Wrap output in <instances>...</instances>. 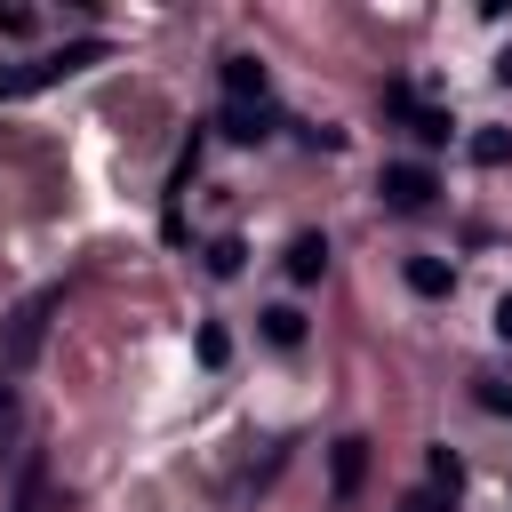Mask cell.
I'll return each instance as SVG.
<instances>
[{"instance_id": "cell-4", "label": "cell", "mask_w": 512, "mask_h": 512, "mask_svg": "<svg viewBox=\"0 0 512 512\" xmlns=\"http://www.w3.org/2000/svg\"><path fill=\"white\" fill-rule=\"evenodd\" d=\"M384 104H392V112H408V128H416L424 144H448V128H456L448 112H432V104H416L408 88H384Z\"/></svg>"}, {"instance_id": "cell-2", "label": "cell", "mask_w": 512, "mask_h": 512, "mask_svg": "<svg viewBox=\"0 0 512 512\" xmlns=\"http://www.w3.org/2000/svg\"><path fill=\"white\" fill-rule=\"evenodd\" d=\"M88 64H104V40H72V48L40 56V64L0 72V96H32V88H48V80H64V72H88Z\"/></svg>"}, {"instance_id": "cell-11", "label": "cell", "mask_w": 512, "mask_h": 512, "mask_svg": "<svg viewBox=\"0 0 512 512\" xmlns=\"http://www.w3.org/2000/svg\"><path fill=\"white\" fill-rule=\"evenodd\" d=\"M424 488H440V496L456 504V496H464V464H456L448 448H432V480H424Z\"/></svg>"}, {"instance_id": "cell-14", "label": "cell", "mask_w": 512, "mask_h": 512, "mask_svg": "<svg viewBox=\"0 0 512 512\" xmlns=\"http://www.w3.org/2000/svg\"><path fill=\"white\" fill-rule=\"evenodd\" d=\"M208 272L232 280V272H240V240H216V248H208Z\"/></svg>"}, {"instance_id": "cell-6", "label": "cell", "mask_w": 512, "mask_h": 512, "mask_svg": "<svg viewBox=\"0 0 512 512\" xmlns=\"http://www.w3.org/2000/svg\"><path fill=\"white\" fill-rule=\"evenodd\" d=\"M320 272H328V240H320V232H296V240H288V280L312 288Z\"/></svg>"}, {"instance_id": "cell-18", "label": "cell", "mask_w": 512, "mask_h": 512, "mask_svg": "<svg viewBox=\"0 0 512 512\" xmlns=\"http://www.w3.org/2000/svg\"><path fill=\"white\" fill-rule=\"evenodd\" d=\"M0 424H8V392H0Z\"/></svg>"}, {"instance_id": "cell-17", "label": "cell", "mask_w": 512, "mask_h": 512, "mask_svg": "<svg viewBox=\"0 0 512 512\" xmlns=\"http://www.w3.org/2000/svg\"><path fill=\"white\" fill-rule=\"evenodd\" d=\"M496 80H512V48H504V56H496Z\"/></svg>"}, {"instance_id": "cell-3", "label": "cell", "mask_w": 512, "mask_h": 512, "mask_svg": "<svg viewBox=\"0 0 512 512\" xmlns=\"http://www.w3.org/2000/svg\"><path fill=\"white\" fill-rule=\"evenodd\" d=\"M376 192H384V208H400V216H416V208H424V200H432L440 184H432V168H424V160H392Z\"/></svg>"}, {"instance_id": "cell-1", "label": "cell", "mask_w": 512, "mask_h": 512, "mask_svg": "<svg viewBox=\"0 0 512 512\" xmlns=\"http://www.w3.org/2000/svg\"><path fill=\"white\" fill-rule=\"evenodd\" d=\"M56 304H64V288H40V296H24V304L8 312V328H0V360H8V368H32V352L48 344Z\"/></svg>"}, {"instance_id": "cell-5", "label": "cell", "mask_w": 512, "mask_h": 512, "mask_svg": "<svg viewBox=\"0 0 512 512\" xmlns=\"http://www.w3.org/2000/svg\"><path fill=\"white\" fill-rule=\"evenodd\" d=\"M224 104H264V64L256 56H224Z\"/></svg>"}, {"instance_id": "cell-13", "label": "cell", "mask_w": 512, "mask_h": 512, "mask_svg": "<svg viewBox=\"0 0 512 512\" xmlns=\"http://www.w3.org/2000/svg\"><path fill=\"white\" fill-rule=\"evenodd\" d=\"M392 512H456V504H448V496H440V488H408V496H400V504H392Z\"/></svg>"}, {"instance_id": "cell-10", "label": "cell", "mask_w": 512, "mask_h": 512, "mask_svg": "<svg viewBox=\"0 0 512 512\" xmlns=\"http://www.w3.org/2000/svg\"><path fill=\"white\" fill-rule=\"evenodd\" d=\"M264 336H272V344H304V312H296V304H272V312H264Z\"/></svg>"}, {"instance_id": "cell-8", "label": "cell", "mask_w": 512, "mask_h": 512, "mask_svg": "<svg viewBox=\"0 0 512 512\" xmlns=\"http://www.w3.org/2000/svg\"><path fill=\"white\" fill-rule=\"evenodd\" d=\"M224 136H232V144L272 136V104H224Z\"/></svg>"}, {"instance_id": "cell-12", "label": "cell", "mask_w": 512, "mask_h": 512, "mask_svg": "<svg viewBox=\"0 0 512 512\" xmlns=\"http://www.w3.org/2000/svg\"><path fill=\"white\" fill-rule=\"evenodd\" d=\"M472 160H480V168H504V160H512V136H504V128H480V136H472Z\"/></svg>"}, {"instance_id": "cell-7", "label": "cell", "mask_w": 512, "mask_h": 512, "mask_svg": "<svg viewBox=\"0 0 512 512\" xmlns=\"http://www.w3.org/2000/svg\"><path fill=\"white\" fill-rule=\"evenodd\" d=\"M328 480H336V496H360V480H368V440H336Z\"/></svg>"}, {"instance_id": "cell-15", "label": "cell", "mask_w": 512, "mask_h": 512, "mask_svg": "<svg viewBox=\"0 0 512 512\" xmlns=\"http://www.w3.org/2000/svg\"><path fill=\"white\" fill-rule=\"evenodd\" d=\"M224 352H232V336L208 320V328H200V360H208V368H224Z\"/></svg>"}, {"instance_id": "cell-9", "label": "cell", "mask_w": 512, "mask_h": 512, "mask_svg": "<svg viewBox=\"0 0 512 512\" xmlns=\"http://www.w3.org/2000/svg\"><path fill=\"white\" fill-rule=\"evenodd\" d=\"M408 288H416V296H448V288H456V272H448L440 256H408Z\"/></svg>"}, {"instance_id": "cell-16", "label": "cell", "mask_w": 512, "mask_h": 512, "mask_svg": "<svg viewBox=\"0 0 512 512\" xmlns=\"http://www.w3.org/2000/svg\"><path fill=\"white\" fill-rule=\"evenodd\" d=\"M496 336H512V296H496Z\"/></svg>"}]
</instances>
